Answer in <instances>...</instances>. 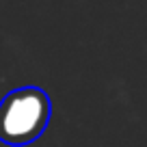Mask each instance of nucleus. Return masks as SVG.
Wrapping results in <instances>:
<instances>
[{
    "instance_id": "1",
    "label": "nucleus",
    "mask_w": 147,
    "mask_h": 147,
    "mask_svg": "<svg viewBox=\"0 0 147 147\" xmlns=\"http://www.w3.org/2000/svg\"><path fill=\"white\" fill-rule=\"evenodd\" d=\"M52 102L39 87H22L0 102V141L7 145H28L43 134L50 123Z\"/></svg>"
}]
</instances>
